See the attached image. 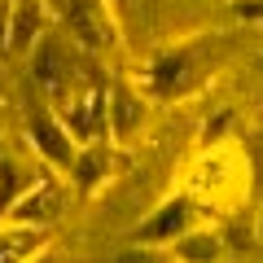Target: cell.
Returning a JSON list of instances; mask_svg holds the SVG:
<instances>
[{"label":"cell","instance_id":"d6986e66","mask_svg":"<svg viewBox=\"0 0 263 263\" xmlns=\"http://www.w3.org/2000/svg\"><path fill=\"white\" fill-rule=\"evenodd\" d=\"M9 9L13 0H0V57H5V35H9Z\"/></svg>","mask_w":263,"mask_h":263},{"label":"cell","instance_id":"30bf717a","mask_svg":"<svg viewBox=\"0 0 263 263\" xmlns=\"http://www.w3.org/2000/svg\"><path fill=\"white\" fill-rule=\"evenodd\" d=\"M27 141H31V149H35L40 167L62 171V176H66V167H70V158H75V149H79L75 136L66 132V123L57 119V110H31Z\"/></svg>","mask_w":263,"mask_h":263},{"label":"cell","instance_id":"7c38bea8","mask_svg":"<svg viewBox=\"0 0 263 263\" xmlns=\"http://www.w3.org/2000/svg\"><path fill=\"white\" fill-rule=\"evenodd\" d=\"M167 250H171L176 263H219L224 250H228V241H224V228H219V224L202 219V224H193L180 241H171Z\"/></svg>","mask_w":263,"mask_h":263},{"label":"cell","instance_id":"5bb4252c","mask_svg":"<svg viewBox=\"0 0 263 263\" xmlns=\"http://www.w3.org/2000/svg\"><path fill=\"white\" fill-rule=\"evenodd\" d=\"M35 176H40V171H31L27 162H18L13 154H0V224L9 219V211L18 206V197L31 189Z\"/></svg>","mask_w":263,"mask_h":263},{"label":"cell","instance_id":"9c48e42d","mask_svg":"<svg viewBox=\"0 0 263 263\" xmlns=\"http://www.w3.org/2000/svg\"><path fill=\"white\" fill-rule=\"evenodd\" d=\"M114 154L110 141H92V145H79L75 158H70V167H66V184H70V193L75 197H97L105 184L114 180V171H119V158Z\"/></svg>","mask_w":263,"mask_h":263},{"label":"cell","instance_id":"5b68a950","mask_svg":"<svg viewBox=\"0 0 263 263\" xmlns=\"http://www.w3.org/2000/svg\"><path fill=\"white\" fill-rule=\"evenodd\" d=\"M158 105L141 92V84L132 75L105 79V141L114 149H136L149 136V123Z\"/></svg>","mask_w":263,"mask_h":263},{"label":"cell","instance_id":"2e32d148","mask_svg":"<svg viewBox=\"0 0 263 263\" xmlns=\"http://www.w3.org/2000/svg\"><path fill=\"white\" fill-rule=\"evenodd\" d=\"M110 263H176V259H171V250H162V246H141V241H132V246H123Z\"/></svg>","mask_w":263,"mask_h":263},{"label":"cell","instance_id":"3957f363","mask_svg":"<svg viewBox=\"0 0 263 263\" xmlns=\"http://www.w3.org/2000/svg\"><path fill=\"white\" fill-rule=\"evenodd\" d=\"M92 66H101V62L88 57L62 27H48L44 35L35 40V48L27 53L31 84L44 97H53V105H62L66 97H75L79 88H88V70H92Z\"/></svg>","mask_w":263,"mask_h":263},{"label":"cell","instance_id":"44dd1931","mask_svg":"<svg viewBox=\"0 0 263 263\" xmlns=\"http://www.w3.org/2000/svg\"><path fill=\"white\" fill-rule=\"evenodd\" d=\"M5 119H9V110H5V101H0V132H5Z\"/></svg>","mask_w":263,"mask_h":263},{"label":"cell","instance_id":"8fae6325","mask_svg":"<svg viewBox=\"0 0 263 263\" xmlns=\"http://www.w3.org/2000/svg\"><path fill=\"white\" fill-rule=\"evenodd\" d=\"M48 27H53V18H48V0H13L9 35H5V57H27Z\"/></svg>","mask_w":263,"mask_h":263},{"label":"cell","instance_id":"9a60e30c","mask_svg":"<svg viewBox=\"0 0 263 263\" xmlns=\"http://www.w3.org/2000/svg\"><path fill=\"white\" fill-rule=\"evenodd\" d=\"M215 141H246V119L237 105H219L206 114V123L197 127L193 145H215Z\"/></svg>","mask_w":263,"mask_h":263},{"label":"cell","instance_id":"52a82bcc","mask_svg":"<svg viewBox=\"0 0 263 263\" xmlns=\"http://www.w3.org/2000/svg\"><path fill=\"white\" fill-rule=\"evenodd\" d=\"M70 184H66V176L62 171H40L35 180H31V189L18 197V206L9 211V219L13 224H40V228H53V224H62V215L70 211Z\"/></svg>","mask_w":263,"mask_h":263},{"label":"cell","instance_id":"7a4b0ae2","mask_svg":"<svg viewBox=\"0 0 263 263\" xmlns=\"http://www.w3.org/2000/svg\"><path fill=\"white\" fill-rule=\"evenodd\" d=\"M211 75H215L211 40L206 35H184V40L158 44L132 79L141 84V92L149 97L158 110H167V105H180V101H189V97H197L211 84Z\"/></svg>","mask_w":263,"mask_h":263},{"label":"cell","instance_id":"e0dca14e","mask_svg":"<svg viewBox=\"0 0 263 263\" xmlns=\"http://www.w3.org/2000/svg\"><path fill=\"white\" fill-rule=\"evenodd\" d=\"M237 18L241 22H263V0H237Z\"/></svg>","mask_w":263,"mask_h":263},{"label":"cell","instance_id":"ffe728a7","mask_svg":"<svg viewBox=\"0 0 263 263\" xmlns=\"http://www.w3.org/2000/svg\"><path fill=\"white\" fill-rule=\"evenodd\" d=\"M254 241H263V211H259V219H254Z\"/></svg>","mask_w":263,"mask_h":263},{"label":"cell","instance_id":"8992f818","mask_svg":"<svg viewBox=\"0 0 263 263\" xmlns=\"http://www.w3.org/2000/svg\"><path fill=\"white\" fill-rule=\"evenodd\" d=\"M202 219H206V215L197 211V202L184 193V189H176L167 202H158L149 215L136 219L132 241H141V246H162V250H167L171 241H180V237H184L193 224H202Z\"/></svg>","mask_w":263,"mask_h":263},{"label":"cell","instance_id":"7402d4cb","mask_svg":"<svg viewBox=\"0 0 263 263\" xmlns=\"http://www.w3.org/2000/svg\"><path fill=\"white\" fill-rule=\"evenodd\" d=\"M254 66H259V75H263V53H259V62H254Z\"/></svg>","mask_w":263,"mask_h":263},{"label":"cell","instance_id":"4fadbf2b","mask_svg":"<svg viewBox=\"0 0 263 263\" xmlns=\"http://www.w3.org/2000/svg\"><path fill=\"white\" fill-rule=\"evenodd\" d=\"M44 246H53V228L40 224H0V263H31Z\"/></svg>","mask_w":263,"mask_h":263},{"label":"cell","instance_id":"ba28073f","mask_svg":"<svg viewBox=\"0 0 263 263\" xmlns=\"http://www.w3.org/2000/svg\"><path fill=\"white\" fill-rule=\"evenodd\" d=\"M53 110H57V119L66 123V132L75 136V145L105 141V79L79 88L75 97H66V101L53 105Z\"/></svg>","mask_w":263,"mask_h":263},{"label":"cell","instance_id":"277c9868","mask_svg":"<svg viewBox=\"0 0 263 263\" xmlns=\"http://www.w3.org/2000/svg\"><path fill=\"white\" fill-rule=\"evenodd\" d=\"M57 18H62V31L84 48L97 62H110L127 48V35H123V22L114 13L110 0H62L57 5Z\"/></svg>","mask_w":263,"mask_h":263},{"label":"cell","instance_id":"603a6c76","mask_svg":"<svg viewBox=\"0 0 263 263\" xmlns=\"http://www.w3.org/2000/svg\"><path fill=\"white\" fill-rule=\"evenodd\" d=\"M0 101H5V92H0Z\"/></svg>","mask_w":263,"mask_h":263},{"label":"cell","instance_id":"6da1fadb","mask_svg":"<svg viewBox=\"0 0 263 263\" xmlns=\"http://www.w3.org/2000/svg\"><path fill=\"white\" fill-rule=\"evenodd\" d=\"M180 189L197 202L202 215L237 219L254 202V158L246 141H215L197 145L180 171Z\"/></svg>","mask_w":263,"mask_h":263},{"label":"cell","instance_id":"ac0fdd59","mask_svg":"<svg viewBox=\"0 0 263 263\" xmlns=\"http://www.w3.org/2000/svg\"><path fill=\"white\" fill-rule=\"evenodd\" d=\"M31 263H70V259H66V250H57V246H44Z\"/></svg>","mask_w":263,"mask_h":263}]
</instances>
